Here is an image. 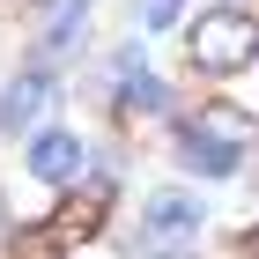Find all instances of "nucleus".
Wrapping results in <instances>:
<instances>
[{
    "label": "nucleus",
    "mask_w": 259,
    "mask_h": 259,
    "mask_svg": "<svg viewBox=\"0 0 259 259\" xmlns=\"http://www.w3.org/2000/svg\"><path fill=\"white\" fill-rule=\"evenodd\" d=\"M252 156H259V119L244 104H200L178 126V170L193 178H237Z\"/></svg>",
    "instance_id": "obj_1"
},
{
    "label": "nucleus",
    "mask_w": 259,
    "mask_h": 259,
    "mask_svg": "<svg viewBox=\"0 0 259 259\" xmlns=\"http://www.w3.org/2000/svg\"><path fill=\"white\" fill-rule=\"evenodd\" d=\"M148 259H193V252H148Z\"/></svg>",
    "instance_id": "obj_11"
},
{
    "label": "nucleus",
    "mask_w": 259,
    "mask_h": 259,
    "mask_svg": "<svg viewBox=\"0 0 259 259\" xmlns=\"http://www.w3.org/2000/svg\"><path fill=\"white\" fill-rule=\"evenodd\" d=\"M244 252H252V259H259V230H252V237H244Z\"/></svg>",
    "instance_id": "obj_10"
},
{
    "label": "nucleus",
    "mask_w": 259,
    "mask_h": 259,
    "mask_svg": "<svg viewBox=\"0 0 259 259\" xmlns=\"http://www.w3.org/2000/svg\"><path fill=\"white\" fill-rule=\"evenodd\" d=\"M111 104H119L126 119H163V111H170V89H163V81L148 74V67H134V74H119Z\"/></svg>",
    "instance_id": "obj_6"
},
{
    "label": "nucleus",
    "mask_w": 259,
    "mask_h": 259,
    "mask_svg": "<svg viewBox=\"0 0 259 259\" xmlns=\"http://www.w3.org/2000/svg\"><path fill=\"white\" fill-rule=\"evenodd\" d=\"M0 244H8V200H0Z\"/></svg>",
    "instance_id": "obj_9"
},
{
    "label": "nucleus",
    "mask_w": 259,
    "mask_h": 259,
    "mask_svg": "<svg viewBox=\"0 0 259 259\" xmlns=\"http://www.w3.org/2000/svg\"><path fill=\"white\" fill-rule=\"evenodd\" d=\"M22 163H30V178H37V185H74L89 156H81V134L52 126V134H37L30 148H22Z\"/></svg>",
    "instance_id": "obj_4"
},
{
    "label": "nucleus",
    "mask_w": 259,
    "mask_h": 259,
    "mask_svg": "<svg viewBox=\"0 0 259 259\" xmlns=\"http://www.w3.org/2000/svg\"><path fill=\"white\" fill-rule=\"evenodd\" d=\"M200 222H207V207L193 193H148L141 200V237L156 244V252H185L200 237Z\"/></svg>",
    "instance_id": "obj_3"
},
{
    "label": "nucleus",
    "mask_w": 259,
    "mask_h": 259,
    "mask_svg": "<svg viewBox=\"0 0 259 259\" xmlns=\"http://www.w3.org/2000/svg\"><path fill=\"white\" fill-rule=\"evenodd\" d=\"M185 60H193V74H244V67L259 60V15H244V8H207V15L185 30Z\"/></svg>",
    "instance_id": "obj_2"
},
{
    "label": "nucleus",
    "mask_w": 259,
    "mask_h": 259,
    "mask_svg": "<svg viewBox=\"0 0 259 259\" xmlns=\"http://www.w3.org/2000/svg\"><path fill=\"white\" fill-rule=\"evenodd\" d=\"M30 8H52V15H60V8H74V0H30Z\"/></svg>",
    "instance_id": "obj_8"
},
{
    "label": "nucleus",
    "mask_w": 259,
    "mask_h": 259,
    "mask_svg": "<svg viewBox=\"0 0 259 259\" xmlns=\"http://www.w3.org/2000/svg\"><path fill=\"white\" fill-rule=\"evenodd\" d=\"M185 15V0H141V30H170Z\"/></svg>",
    "instance_id": "obj_7"
},
{
    "label": "nucleus",
    "mask_w": 259,
    "mask_h": 259,
    "mask_svg": "<svg viewBox=\"0 0 259 259\" xmlns=\"http://www.w3.org/2000/svg\"><path fill=\"white\" fill-rule=\"evenodd\" d=\"M45 104H52V67H30V74H15L8 89H0V134H22V126L37 119Z\"/></svg>",
    "instance_id": "obj_5"
}]
</instances>
